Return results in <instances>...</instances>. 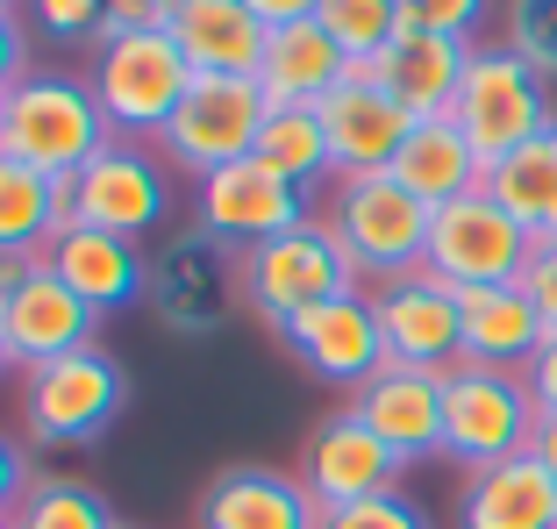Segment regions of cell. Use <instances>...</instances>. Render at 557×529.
<instances>
[{
    "label": "cell",
    "instance_id": "obj_11",
    "mask_svg": "<svg viewBox=\"0 0 557 529\" xmlns=\"http://www.w3.org/2000/svg\"><path fill=\"white\" fill-rule=\"evenodd\" d=\"M300 222H308V194L294 180H278L264 158H236V165L194 180V230L214 236L222 250H236V258L300 230Z\"/></svg>",
    "mask_w": 557,
    "mask_h": 529
},
{
    "label": "cell",
    "instance_id": "obj_39",
    "mask_svg": "<svg viewBox=\"0 0 557 529\" xmlns=\"http://www.w3.org/2000/svg\"><path fill=\"white\" fill-rule=\"evenodd\" d=\"M522 386H529V401H536V415H557V336H543V350L529 358Z\"/></svg>",
    "mask_w": 557,
    "mask_h": 529
},
{
    "label": "cell",
    "instance_id": "obj_6",
    "mask_svg": "<svg viewBox=\"0 0 557 529\" xmlns=\"http://www.w3.org/2000/svg\"><path fill=\"white\" fill-rule=\"evenodd\" d=\"M358 286H364L358 264L344 258V244H336V230H329L322 216H308L300 230L244 250V308L258 315L264 330H278V322L300 315V308H322V300L358 294Z\"/></svg>",
    "mask_w": 557,
    "mask_h": 529
},
{
    "label": "cell",
    "instance_id": "obj_47",
    "mask_svg": "<svg viewBox=\"0 0 557 529\" xmlns=\"http://www.w3.org/2000/svg\"><path fill=\"white\" fill-rule=\"evenodd\" d=\"M0 8H15V0H0Z\"/></svg>",
    "mask_w": 557,
    "mask_h": 529
},
{
    "label": "cell",
    "instance_id": "obj_44",
    "mask_svg": "<svg viewBox=\"0 0 557 529\" xmlns=\"http://www.w3.org/2000/svg\"><path fill=\"white\" fill-rule=\"evenodd\" d=\"M0 158H8V94H0Z\"/></svg>",
    "mask_w": 557,
    "mask_h": 529
},
{
    "label": "cell",
    "instance_id": "obj_17",
    "mask_svg": "<svg viewBox=\"0 0 557 529\" xmlns=\"http://www.w3.org/2000/svg\"><path fill=\"white\" fill-rule=\"evenodd\" d=\"M350 408L364 415V430L394 451L400 465L443 458V372H414V365H379L372 380L350 394Z\"/></svg>",
    "mask_w": 557,
    "mask_h": 529
},
{
    "label": "cell",
    "instance_id": "obj_32",
    "mask_svg": "<svg viewBox=\"0 0 557 529\" xmlns=\"http://www.w3.org/2000/svg\"><path fill=\"white\" fill-rule=\"evenodd\" d=\"M500 22H508L500 44H508L522 65H536L543 79H557V0H508Z\"/></svg>",
    "mask_w": 557,
    "mask_h": 529
},
{
    "label": "cell",
    "instance_id": "obj_35",
    "mask_svg": "<svg viewBox=\"0 0 557 529\" xmlns=\"http://www.w3.org/2000/svg\"><path fill=\"white\" fill-rule=\"evenodd\" d=\"M322 529H429V515L408 494H372V501H350V508H329Z\"/></svg>",
    "mask_w": 557,
    "mask_h": 529
},
{
    "label": "cell",
    "instance_id": "obj_36",
    "mask_svg": "<svg viewBox=\"0 0 557 529\" xmlns=\"http://www.w3.org/2000/svg\"><path fill=\"white\" fill-rule=\"evenodd\" d=\"M522 294L536 300L543 330L557 336V236H550V244H536V250H529V264H522Z\"/></svg>",
    "mask_w": 557,
    "mask_h": 529
},
{
    "label": "cell",
    "instance_id": "obj_12",
    "mask_svg": "<svg viewBox=\"0 0 557 529\" xmlns=\"http://www.w3.org/2000/svg\"><path fill=\"white\" fill-rule=\"evenodd\" d=\"M72 222L144 244L150 230L172 222V165H164L150 144H122L115 136V144L72 180Z\"/></svg>",
    "mask_w": 557,
    "mask_h": 529
},
{
    "label": "cell",
    "instance_id": "obj_9",
    "mask_svg": "<svg viewBox=\"0 0 557 529\" xmlns=\"http://www.w3.org/2000/svg\"><path fill=\"white\" fill-rule=\"evenodd\" d=\"M264 115H272V100H264L258 79H214V72H194L180 115L164 122V136H158V158L172 172H186V180H208V172H222V165H236V158L258 150Z\"/></svg>",
    "mask_w": 557,
    "mask_h": 529
},
{
    "label": "cell",
    "instance_id": "obj_21",
    "mask_svg": "<svg viewBox=\"0 0 557 529\" xmlns=\"http://www.w3.org/2000/svg\"><path fill=\"white\" fill-rule=\"evenodd\" d=\"M44 264H50V272H58V280H65L94 315L129 308V300L150 294V258H144V250H136L129 236L86 230V222H72V230L44 250Z\"/></svg>",
    "mask_w": 557,
    "mask_h": 529
},
{
    "label": "cell",
    "instance_id": "obj_22",
    "mask_svg": "<svg viewBox=\"0 0 557 529\" xmlns=\"http://www.w3.org/2000/svg\"><path fill=\"white\" fill-rule=\"evenodd\" d=\"M465 58L472 44H450V36H422V29H400L394 44L379 50L364 79H379L386 94L408 108L414 122H436L450 115V100H458V79H465Z\"/></svg>",
    "mask_w": 557,
    "mask_h": 529
},
{
    "label": "cell",
    "instance_id": "obj_10",
    "mask_svg": "<svg viewBox=\"0 0 557 529\" xmlns=\"http://www.w3.org/2000/svg\"><path fill=\"white\" fill-rule=\"evenodd\" d=\"M144 300L172 336H214L236 315V300H244V258L222 250L200 230H180L150 258V294Z\"/></svg>",
    "mask_w": 557,
    "mask_h": 529
},
{
    "label": "cell",
    "instance_id": "obj_42",
    "mask_svg": "<svg viewBox=\"0 0 557 529\" xmlns=\"http://www.w3.org/2000/svg\"><path fill=\"white\" fill-rule=\"evenodd\" d=\"M529 458H543V472L557 480V415H536V436H529Z\"/></svg>",
    "mask_w": 557,
    "mask_h": 529
},
{
    "label": "cell",
    "instance_id": "obj_14",
    "mask_svg": "<svg viewBox=\"0 0 557 529\" xmlns=\"http://www.w3.org/2000/svg\"><path fill=\"white\" fill-rule=\"evenodd\" d=\"M272 336L294 350L322 386H344V394H358L379 365H386V336H379V315H372V286H358V294H344V300H322V308L286 315Z\"/></svg>",
    "mask_w": 557,
    "mask_h": 529
},
{
    "label": "cell",
    "instance_id": "obj_29",
    "mask_svg": "<svg viewBox=\"0 0 557 529\" xmlns=\"http://www.w3.org/2000/svg\"><path fill=\"white\" fill-rule=\"evenodd\" d=\"M250 158H264V165L278 172V180H294L300 194H314L322 180H336V158H329V130L314 108H272L258 130V150Z\"/></svg>",
    "mask_w": 557,
    "mask_h": 529
},
{
    "label": "cell",
    "instance_id": "obj_1",
    "mask_svg": "<svg viewBox=\"0 0 557 529\" xmlns=\"http://www.w3.org/2000/svg\"><path fill=\"white\" fill-rule=\"evenodd\" d=\"M86 86H94L100 115L122 144H158L164 122L180 115L186 86H194V65L186 50L164 29H136V36H100L94 65H86Z\"/></svg>",
    "mask_w": 557,
    "mask_h": 529
},
{
    "label": "cell",
    "instance_id": "obj_41",
    "mask_svg": "<svg viewBox=\"0 0 557 529\" xmlns=\"http://www.w3.org/2000/svg\"><path fill=\"white\" fill-rule=\"evenodd\" d=\"M244 8L264 22V29H294V22H314L322 0H244Z\"/></svg>",
    "mask_w": 557,
    "mask_h": 529
},
{
    "label": "cell",
    "instance_id": "obj_48",
    "mask_svg": "<svg viewBox=\"0 0 557 529\" xmlns=\"http://www.w3.org/2000/svg\"><path fill=\"white\" fill-rule=\"evenodd\" d=\"M122 529H129V522H122Z\"/></svg>",
    "mask_w": 557,
    "mask_h": 529
},
{
    "label": "cell",
    "instance_id": "obj_34",
    "mask_svg": "<svg viewBox=\"0 0 557 529\" xmlns=\"http://www.w3.org/2000/svg\"><path fill=\"white\" fill-rule=\"evenodd\" d=\"M29 29H44L50 44H100L108 0H29Z\"/></svg>",
    "mask_w": 557,
    "mask_h": 529
},
{
    "label": "cell",
    "instance_id": "obj_7",
    "mask_svg": "<svg viewBox=\"0 0 557 529\" xmlns=\"http://www.w3.org/2000/svg\"><path fill=\"white\" fill-rule=\"evenodd\" d=\"M529 436H536V401H529L522 372H486V365L443 372V458L458 472L522 458Z\"/></svg>",
    "mask_w": 557,
    "mask_h": 529
},
{
    "label": "cell",
    "instance_id": "obj_45",
    "mask_svg": "<svg viewBox=\"0 0 557 529\" xmlns=\"http://www.w3.org/2000/svg\"><path fill=\"white\" fill-rule=\"evenodd\" d=\"M8 365H15V358H8V330H0V372H8Z\"/></svg>",
    "mask_w": 557,
    "mask_h": 529
},
{
    "label": "cell",
    "instance_id": "obj_19",
    "mask_svg": "<svg viewBox=\"0 0 557 529\" xmlns=\"http://www.w3.org/2000/svg\"><path fill=\"white\" fill-rule=\"evenodd\" d=\"M0 330H8L15 372H29V365H50V358H72V350L100 344V315L86 308L50 264H36L29 280H22V294L0 308Z\"/></svg>",
    "mask_w": 557,
    "mask_h": 529
},
{
    "label": "cell",
    "instance_id": "obj_46",
    "mask_svg": "<svg viewBox=\"0 0 557 529\" xmlns=\"http://www.w3.org/2000/svg\"><path fill=\"white\" fill-rule=\"evenodd\" d=\"M0 529H15V515H0Z\"/></svg>",
    "mask_w": 557,
    "mask_h": 529
},
{
    "label": "cell",
    "instance_id": "obj_26",
    "mask_svg": "<svg viewBox=\"0 0 557 529\" xmlns=\"http://www.w3.org/2000/svg\"><path fill=\"white\" fill-rule=\"evenodd\" d=\"M386 172H394V180L408 186L422 208H443V200H465V194H479V186H486V158L465 144V130L450 115L414 122L408 144H400V158Z\"/></svg>",
    "mask_w": 557,
    "mask_h": 529
},
{
    "label": "cell",
    "instance_id": "obj_38",
    "mask_svg": "<svg viewBox=\"0 0 557 529\" xmlns=\"http://www.w3.org/2000/svg\"><path fill=\"white\" fill-rule=\"evenodd\" d=\"M29 79V36H22L15 8H0V94H15Z\"/></svg>",
    "mask_w": 557,
    "mask_h": 529
},
{
    "label": "cell",
    "instance_id": "obj_18",
    "mask_svg": "<svg viewBox=\"0 0 557 529\" xmlns=\"http://www.w3.org/2000/svg\"><path fill=\"white\" fill-rule=\"evenodd\" d=\"M194 529H322V501L300 472L278 465H222L194 501Z\"/></svg>",
    "mask_w": 557,
    "mask_h": 529
},
{
    "label": "cell",
    "instance_id": "obj_37",
    "mask_svg": "<svg viewBox=\"0 0 557 529\" xmlns=\"http://www.w3.org/2000/svg\"><path fill=\"white\" fill-rule=\"evenodd\" d=\"M29 487H36V472H29V451H22L15 436L0 430V515H15L22 501H29Z\"/></svg>",
    "mask_w": 557,
    "mask_h": 529
},
{
    "label": "cell",
    "instance_id": "obj_27",
    "mask_svg": "<svg viewBox=\"0 0 557 529\" xmlns=\"http://www.w3.org/2000/svg\"><path fill=\"white\" fill-rule=\"evenodd\" d=\"M72 230V180H44L22 158H0V250L44 258Z\"/></svg>",
    "mask_w": 557,
    "mask_h": 529
},
{
    "label": "cell",
    "instance_id": "obj_28",
    "mask_svg": "<svg viewBox=\"0 0 557 529\" xmlns=\"http://www.w3.org/2000/svg\"><path fill=\"white\" fill-rule=\"evenodd\" d=\"M486 194L522 222L536 244L557 236V122L543 136H529L522 150H508L500 165H486Z\"/></svg>",
    "mask_w": 557,
    "mask_h": 529
},
{
    "label": "cell",
    "instance_id": "obj_20",
    "mask_svg": "<svg viewBox=\"0 0 557 529\" xmlns=\"http://www.w3.org/2000/svg\"><path fill=\"white\" fill-rule=\"evenodd\" d=\"M164 36L186 50L194 72H214V79H258L264 58V22L250 15L244 0H172L164 8Z\"/></svg>",
    "mask_w": 557,
    "mask_h": 529
},
{
    "label": "cell",
    "instance_id": "obj_30",
    "mask_svg": "<svg viewBox=\"0 0 557 529\" xmlns=\"http://www.w3.org/2000/svg\"><path fill=\"white\" fill-rule=\"evenodd\" d=\"M15 529H122V522L100 487L65 480V472H36L29 501L15 508Z\"/></svg>",
    "mask_w": 557,
    "mask_h": 529
},
{
    "label": "cell",
    "instance_id": "obj_43",
    "mask_svg": "<svg viewBox=\"0 0 557 529\" xmlns=\"http://www.w3.org/2000/svg\"><path fill=\"white\" fill-rule=\"evenodd\" d=\"M36 264H44V258H8V250H0V308L22 294V280H29Z\"/></svg>",
    "mask_w": 557,
    "mask_h": 529
},
{
    "label": "cell",
    "instance_id": "obj_8",
    "mask_svg": "<svg viewBox=\"0 0 557 529\" xmlns=\"http://www.w3.org/2000/svg\"><path fill=\"white\" fill-rule=\"evenodd\" d=\"M536 236L500 208V200L479 186L465 200H443L429 216V250H422V272H436L450 294H472V286H515L522 280Z\"/></svg>",
    "mask_w": 557,
    "mask_h": 529
},
{
    "label": "cell",
    "instance_id": "obj_15",
    "mask_svg": "<svg viewBox=\"0 0 557 529\" xmlns=\"http://www.w3.org/2000/svg\"><path fill=\"white\" fill-rule=\"evenodd\" d=\"M300 480H308V494L322 501V515H329V508H350V501H372V494H400L408 465L379 444V436L364 430V415L344 401L336 415H322V422L308 430Z\"/></svg>",
    "mask_w": 557,
    "mask_h": 529
},
{
    "label": "cell",
    "instance_id": "obj_25",
    "mask_svg": "<svg viewBox=\"0 0 557 529\" xmlns=\"http://www.w3.org/2000/svg\"><path fill=\"white\" fill-rule=\"evenodd\" d=\"M350 79V58L329 44L322 22H294V29H272L264 36V58H258V86L272 108H314L322 94Z\"/></svg>",
    "mask_w": 557,
    "mask_h": 529
},
{
    "label": "cell",
    "instance_id": "obj_16",
    "mask_svg": "<svg viewBox=\"0 0 557 529\" xmlns=\"http://www.w3.org/2000/svg\"><path fill=\"white\" fill-rule=\"evenodd\" d=\"M314 115H322L329 130V158H336V180H364V172H386L400 158V144H408L414 115L400 108L394 94L379 79H364V72H350L336 94L314 100Z\"/></svg>",
    "mask_w": 557,
    "mask_h": 529
},
{
    "label": "cell",
    "instance_id": "obj_40",
    "mask_svg": "<svg viewBox=\"0 0 557 529\" xmlns=\"http://www.w3.org/2000/svg\"><path fill=\"white\" fill-rule=\"evenodd\" d=\"M172 0H108V36H136V29H164Z\"/></svg>",
    "mask_w": 557,
    "mask_h": 529
},
{
    "label": "cell",
    "instance_id": "obj_2",
    "mask_svg": "<svg viewBox=\"0 0 557 529\" xmlns=\"http://www.w3.org/2000/svg\"><path fill=\"white\" fill-rule=\"evenodd\" d=\"M115 144L86 72H29L8 94V158L36 165L44 180H79Z\"/></svg>",
    "mask_w": 557,
    "mask_h": 529
},
{
    "label": "cell",
    "instance_id": "obj_24",
    "mask_svg": "<svg viewBox=\"0 0 557 529\" xmlns=\"http://www.w3.org/2000/svg\"><path fill=\"white\" fill-rule=\"evenodd\" d=\"M458 529H557V480L543 458H508L486 472H465L458 494Z\"/></svg>",
    "mask_w": 557,
    "mask_h": 529
},
{
    "label": "cell",
    "instance_id": "obj_5",
    "mask_svg": "<svg viewBox=\"0 0 557 529\" xmlns=\"http://www.w3.org/2000/svg\"><path fill=\"white\" fill-rule=\"evenodd\" d=\"M450 122L465 130V144H472L486 165H500L508 150H522L529 136H543L557 122L550 79H543L536 65H522L508 44H472L458 100H450Z\"/></svg>",
    "mask_w": 557,
    "mask_h": 529
},
{
    "label": "cell",
    "instance_id": "obj_23",
    "mask_svg": "<svg viewBox=\"0 0 557 529\" xmlns=\"http://www.w3.org/2000/svg\"><path fill=\"white\" fill-rule=\"evenodd\" d=\"M458 315H465V365H486V372H529V358L550 336L536 300L522 294V280L458 294Z\"/></svg>",
    "mask_w": 557,
    "mask_h": 529
},
{
    "label": "cell",
    "instance_id": "obj_13",
    "mask_svg": "<svg viewBox=\"0 0 557 529\" xmlns=\"http://www.w3.org/2000/svg\"><path fill=\"white\" fill-rule=\"evenodd\" d=\"M372 315L386 336V365H414V372H458L465 365V315L436 272H400V280L372 286Z\"/></svg>",
    "mask_w": 557,
    "mask_h": 529
},
{
    "label": "cell",
    "instance_id": "obj_33",
    "mask_svg": "<svg viewBox=\"0 0 557 529\" xmlns=\"http://www.w3.org/2000/svg\"><path fill=\"white\" fill-rule=\"evenodd\" d=\"M493 0H400V29L422 36H450V44H479Z\"/></svg>",
    "mask_w": 557,
    "mask_h": 529
},
{
    "label": "cell",
    "instance_id": "obj_4",
    "mask_svg": "<svg viewBox=\"0 0 557 529\" xmlns=\"http://www.w3.org/2000/svg\"><path fill=\"white\" fill-rule=\"evenodd\" d=\"M429 216L422 200L394 180V172H364V180H336L329 186V230L344 244V258L358 264L364 286H386L400 272H422V250H429Z\"/></svg>",
    "mask_w": 557,
    "mask_h": 529
},
{
    "label": "cell",
    "instance_id": "obj_31",
    "mask_svg": "<svg viewBox=\"0 0 557 529\" xmlns=\"http://www.w3.org/2000/svg\"><path fill=\"white\" fill-rule=\"evenodd\" d=\"M314 22H322L329 44L350 58V72H364L379 50L400 36V0H322Z\"/></svg>",
    "mask_w": 557,
    "mask_h": 529
},
{
    "label": "cell",
    "instance_id": "obj_3",
    "mask_svg": "<svg viewBox=\"0 0 557 529\" xmlns=\"http://www.w3.org/2000/svg\"><path fill=\"white\" fill-rule=\"evenodd\" d=\"M122 408H129V372H122L115 350H100V344L22 372V430H29L36 451L100 444Z\"/></svg>",
    "mask_w": 557,
    "mask_h": 529
}]
</instances>
